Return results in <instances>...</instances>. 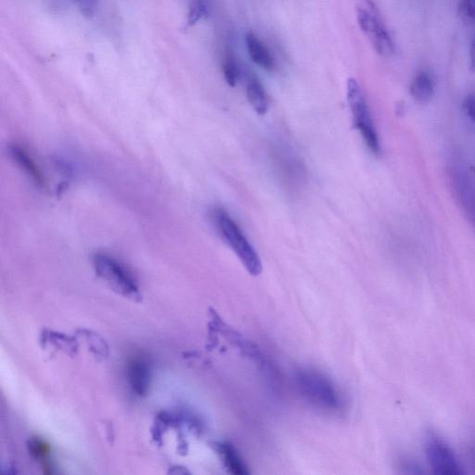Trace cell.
<instances>
[{
  "label": "cell",
  "instance_id": "obj_13",
  "mask_svg": "<svg viewBox=\"0 0 475 475\" xmlns=\"http://www.w3.org/2000/svg\"><path fill=\"white\" fill-rule=\"evenodd\" d=\"M219 449L223 457L226 467L235 474H248L246 466L244 465L243 459L240 458L235 449L229 444H219Z\"/></svg>",
  "mask_w": 475,
  "mask_h": 475
},
{
  "label": "cell",
  "instance_id": "obj_4",
  "mask_svg": "<svg viewBox=\"0 0 475 475\" xmlns=\"http://www.w3.org/2000/svg\"><path fill=\"white\" fill-rule=\"evenodd\" d=\"M347 101L352 113L355 128L361 133L371 153L374 155L379 156L382 153L379 137L372 121L364 94L355 78H349L347 80Z\"/></svg>",
  "mask_w": 475,
  "mask_h": 475
},
{
  "label": "cell",
  "instance_id": "obj_3",
  "mask_svg": "<svg viewBox=\"0 0 475 475\" xmlns=\"http://www.w3.org/2000/svg\"><path fill=\"white\" fill-rule=\"evenodd\" d=\"M356 18L360 28L370 39L376 53L383 57L394 55L395 42L372 0H364V4L356 8Z\"/></svg>",
  "mask_w": 475,
  "mask_h": 475
},
{
  "label": "cell",
  "instance_id": "obj_8",
  "mask_svg": "<svg viewBox=\"0 0 475 475\" xmlns=\"http://www.w3.org/2000/svg\"><path fill=\"white\" fill-rule=\"evenodd\" d=\"M128 374L133 391L138 395H146L151 383V368L147 360L141 356L130 360Z\"/></svg>",
  "mask_w": 475,
  "mask_h": 475
},
{
  "label": "cell",
  "instance_id": "obj_19",
  "mask_svg": "<svg viewBox=\"0 0 475 475\" xmlns=\"http://www.w3.org/2000/svg\"><path fill=\"white\" fill-rule=\"evenodd\" d=\"M462 107H464V111L469 117V119L471 121V123L474 124L475 126V95L474 94H469V95L465 97L464 104H462Z\"/></svg>",
  "mask_w": 475,
  "mask_h": 475
},
{
  "label": "cell",
  "instance_id": "obj_14",
  "mask_svg": "<svg viewBox=\"0 0 475 475\" xmlns=\"http://www.w3.org/2000/svg\"><path fill=\"white\" fill-rule=\"evenodd\" d=\"M224 77L229 87H234L237 84L239 78V68L231 54L226 56L223 62Z\"/></svg>",
  "mask_w": 475,
  "mask_h": 475
},
{
  "label": "cell",
  "instance_id": "obj_20",
  "mask_svg": "<svg viewBox=\"0 0 475 475\" xmlns=\"http://www.w3.org/2000/svg\"><path fill=\"white\" fill-rule=\"evenodd\" d=\"M470 69L475 72V36L470 47Z\"/></svg>",
  "mask_w": 475,
  "mask_h": 475
},
{
  "label": "cell",
  "instance_id": "obj_12",
  "mask_svg": "<svg viewBox=\"0 0 475 475\" xmlns=\"http://www.w3.org/2000/svg\"><path fill=\"white\" fill-rule=\"evenodd\" d=\"M11 153L15 161L20 165V168H22L39 187L45 185L43 175L39 170L38 166H36L34 160L29 156V154L27 153L26 151H24L23 148L14 145L11 148Z\"/></svg>",
  "mask_w": 475,
  "mask_h": 475
},
{
  "label": "cell",
  "instance_id": "obj_1",
  "mask_svg": "<svg viewBox=\"0 0 475 475\" xmlns=\"http://www.w3.org/2000/svg\"><path fill=\"white\" fill-rule=\"evenodd\" d=\"M213 219L221 236L240 259L241 264L252 276H258L262 272V263L258 253L245 237L240 226L226 211L217 209Z\"/></svg>",
  "mask_w": 475,
  "mask_h": 475
},
{
  "label": "cell",
  "instance_id": "obj_7",
  "mask_svg": "<svg viewBox=\"0 0 475 475\" xmlns=\"http://www.w3.org/2000/svg\"><path fill=\"white\" fill-rule=\"evenodd\" d=\"M305 395L312 402L328 408H337L339 398L334 386L327 378L317 372H302L298 377Z\"/></svg>",
  "mask_w": 475,
  "mask_h": 475
},
{
  "label": "cell",
  "instance_id": "obj_6",
  "mask_svg": "<svg viewBox=\"0 0 475 475\" xmlns=\"http://www.w3.org/2000/svg\"><path fill=\"white\" fill-rule=\"evenodd\" d=\"M425 452L430 468L438 475H461L464 474L461 462L452 447L435 432H429L425 440Z\"/></svg>",
  "mask_w": 475,
  "mask_h": 475
},
{
  "label": "cell",
  "instance_id": "obj_18",
  "mask_svg": "<svg viewBox=\"0 0 475 475\" xmlns=\"http://www.w3.org/2000/svg\"><path fill=\"white\" fill-rule=\"evenodd\" d=\"M81 13L87 18L92 17L98 7V0H77Z\"/></svg>",
  "mask_w": 475,
  "mask_h": 475
},
{
  "label": "cell",
  "instance_id": "obj_16",
  "mask_svg": "<svg viewBox=\"0 0 475 475\" xmlns=\"http://www.w3.org/2000/svg\"><path fill=\"white\" fill-rule=\"evenodd\" d=\"M459 15L469 23H475V0H459Z\"/></svg>",
  "mask_w": 475,
  "mask_h": 475
},
{
  "label": "cell",
  "instance_id": "obj_5",
  "mask_svg": "<svg viewBox=\"0 0 475 475\" xmlns=\"http://www.w3.org/2000/svg\"><path fill=\"white\" fill-rule=\"evenodd\" d=\"M93 265L97 275L111 289L132 300L141 299L131 275L117 260L105 253H97L93 258Z\"/></svg>",
  "mask_w": 475,
  "mask_h": 475
},
{
  "label": "cell",
  "instance_id": "obj_2",
  "mask_svg": "<svg viewBox=\"0 0 475 475\" xmlns=\"http://www.w3.org/2000/svg\"><path fill=\"white\" fill-rule=\"evenodd\" d=\"M449 175L457 201L475 232V168L455 156L450 160Z\"/></svg>",
  "mask_w": 475,
  "mask_h": 475
},
{
  "label": "cell",
  "instance_id": "obj_21",
  "mask_svg": "<svg viewBox=\"0 0 475 475\" xmlns=\"http://www.w3.org/2000/svg\"><path fill=\"white\" fill-rule=\"evenodd\" d=\"M473 456H474V457H473V458H474V462H475V447H474V449H473Z\"/></svg>",
  "mask_w": 475,
  "mask_h": 475
},
{
  "label": "cell",
  "instance_id": "obj_11",
  "mask_svg": "<svg viewBox=\"0 0 475 475\" xmlns=\"http://www.w3.org/2000/svg\"><path fill=\"white\" fill-rule=\"evenodd\" d=\"M246 94L248 101L257 114L264 116L268 113V98L261 82L256 77L251 78L247 83Z\"/></svg>",
  "mask_w": 475,
  "mask_h": 475
},
{
  "label": "cell",
  "instance_id": "obj_10",
  "mask_svg": "<svg viewBox=\"0 0 475 475\" xmlns=\"http://www.w3.org/2000/svg\"><path fill=\"white\" fill-rule=\"evenodd\" d=\"M245 41L248 53L253 62L268 71H272L275 68V62L267 47L253 33H247Z\"/></svg>",
  "mask_w": 475,
  "mask_h": 475
},
{
  "label": "cell",
  "instance_id": "obj_15",
  "mask_svg": "<svg viewBox=\"0 0 475 475\" xmlns=\"http://www.w3.org/2000/svg\"><path fill=\"white\" fill-rule=\"evenodd\" d=\"M207 14V8L204 0H193L187 14V26H195Z\"/></svg>",
  "mask_w": 475,
  "mask_h": 475
},
{
  "label": "cell",
  "instance_id": "obj_9",
  "mask_svg": "<svg viewBox=\"0 0 475 475\" xmlns=\"http://www.w3.org/2000/svg\"><path fill=\"white\" fill-rule=\"evenodd\" d=\"M435 84L434 77L430 72H417L410 84V94L414 101L419 104H429L434 97Z\"/></svg>",
  "mask_w": 475,
  "mask_h": 475
},
{
  "label": "cell",
  "instance_id": "obj_17",
  "mask_svg": "<svg viewBox=\"0 0 475 475\" xmlns=\"http://www.w3.org/2000/svg\"><path fill=\"white\" fill-rule=\"evenodd\" d=\"M29 452L35 458L45 462L50 453V447L40 440H33L29 443Z\"/></svg>",
  "mask_w": 475,
  "mask_h": 475
}]
</instances>
